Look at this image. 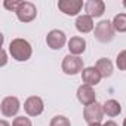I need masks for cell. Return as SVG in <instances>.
Returning a JSON list of instances; mask_svg holds the SVG:
<instances>
[{"mask_svg": "<svg viewBox=\"0 0 126 126\" xmlns=\"http://www.w3.org/2000/svg\"><path fill=\"white\" fill-rule=\"evenodd\" d=\"M67 42V36L64 31H61V30H50L46 36V45L53 49V50H59L65 46Z\"/></svg>", "mask_w": 126, "mask_h": 126, "instance_id": "cell-7", "label": "cell"}, {"mask_svg": "<svg viewBox=\"0 0 126 126\" xmlns=\"http://www.w3.org/2000/svg\"><path fill=\"white\" fill-rule=\"evenodd\" d=\"M85 12L91 18H99L105 12V3L102 0H88L85 3Z\"/></svg>", "mask_w": 126, "mask_h": 126, "instance_id": "cell-11", "label": "cell"}, {"mask_svg": "<svg viewBox=\"0 0 126 126\" xmlns=\"http://www.w3.org/2000/svg\"><path fill=\"white\" fill-rule=\"evenodd\" d=\"M88 126H102L101 123H91V125H88Z\"/></svg>", "mask_w": 126, "mask_h": 126, "instance_id": "cell-25", "label": "cell"}, {"mask_svg": "<svg viewBox=\"0 0 126 126\" xmlns=\"http://www.w3.org/2000/svg\"><path fill=\"white\" fill-rule=\"evenodd\" d=\"M61 68L67 76H76L79 73H82L85 70L83 67V59L80 56H76V55H65L64 59H62V64H61Z\"/></svg>", "mask_w": 126, "mask_h": 126, "instance_id": "cell-2", "label": "cell"}, {"mask_svg": "<svg viewBox=\"0 0 126 126\" xmlns=\"http://www.w3.org/2000/svg\"><path fill=\"white\" fill-rule=\"evenodd\" d=\"M96 70L101 73L102 77H110L113 74V62L108 58H99L95 64Z\"/></svg>", "mask_w": 126, "mask_h": 126, "instance_id": "cell-16", "label": "cell"}, {"mask_svg": "<svg viewBox=\"0 0 126 126\" xmlns=\"http://www.w3.org/2000/svg\"><path fill=\"white\" fill-rule=\"evenodd\" d=\"M21 108V102L16 96H5L0 102V111L5 117H14L18 114Z\"/></svg>", "mask_w": 126, "mask_h": 126, "instance_id": "cell-6", "label": "cell"}, {"mask_svg": "<svg viewBox=\"0 0 126 126\" xmlns=\"http://www.w3.org/2000/svg\"><path fill=\"white\" fill-rule=\"evenodd\" d=\"M123 126H126V117H125V120H123Z\"/></svg>", "mask_w": 126, "mask_h": 126, "instance_id": "cell-26", "label": "cell"}, {"mask_svg": "<svg viewBox=\"0 0 126 126\" xmlns=\"http://www.w3.org/2000/svg\"><path fill=\"white\" fill-rule=\"evenodd\" d=\"M116 65H117L119 70L126 71V50L119 52V55H117V58H116Z\"/></svg>", "mask_w": 126, "mask_h": 126, "instance_id": "cell-20", "label": "cell"}, {"mask_svg": "<svg viewBox=\"0 0 126 126\" xmlns=\"http://www.w3.org/2000/svg\"><path fill=\"white\" fill-rule=\"evenodd\" d=\"M102 108H104V114H107L108 117H116L122 113V105L116 99H107L102 104Z\"/></svg>", "mask_w": 126, "mask_h": 126, "instance_id": "cell-15", "label": "cell"}, {"mask_svg": "<svg viewBox=\"0 0 126 126\" xmlns=\"http://www.w3.org/2000/svg\"><path fill=\"white\" fill-rule=\"evenodd\" d=\"M102 126H117V123H116L114 120H107V122H105Z\"/></svg>", "mask_w": 126, "mask_h": 126, "instance_id": "cell-23", "label": "cell"}, {"mask_svg": "<svg viewBox=\"0 0 126 126\" xmlns=\"http://www.w3.org/2000/svg\"><path fill=\"white\" fill-rule=\"evenodd\" d=\"M77 99L80 104H83L85 107L96 102V95H95V91L92 86H88V85H82L79 86L77 89Z\"/></svg>", "mask_w": 126, "mask_h": 126, "instance_id": "cell-10", "label": "cell"}, {"mask_svg": "<svg viewBox=\"0 0 126 126\" xmlns=\"http://www.w3.org/2000/svg\"><path fill=\"white\" fill-rule=\"evenodd\" d=\"M83 6L85 5H83L82 0H59L58 2V9L68 16L79 15V12L82 11Z\"/></svg>", "mask_w": 126, "mask_h": 126, "instance_id": "cell-9", "label": "cell"}, {"mask_svg": "<svg viewBox=\"0 0 126 126\" xmlns=\"http://www.w3.org/2000/svg\"><path fill=\"white\" fill-rule=\"evenodd\" d=\"M95 24H94V18H91L89 15H79L76 19V30L82 34H88L94 30Z\"/></svg>", "mask_w": 126, "mask_h": 126, "instance_id": "cell-13", "label": "cell"}, {"mask_svg": "<svg viewBox=\"0 0 126 126\" xmlns=\"http://www.w3.org/2000/svg\"><path fill=\"white\" fill-rule=\"evenodd\" d=\"M8 62V55H6V50L2 49V62H0V67H5Z\"/></svg>", "mask_w": 126, "mask_h": 126, "instance_id": "cell-22", "label": "cell"}, {"mask_svg": "<svg viewBox=\"0 0 126 126\" xmlns=\"http://www.w3.org/2000/svg\"><path fill=\"white\" fill-rule=\"evenodd\" d=\"M37 16V8L31 2H22L19 9L16 11V18L21 22H31Z\"/></svg>", "mask_w": 126, "mask_h": 126, "instance_id": "cell-8", "label": "cell"}, {"mask_svg": "<svg viewBox=\"0 0 126 126\" xmlns=\"http://www.w3.org/2000/svg\"><path fill=\"white\" fill-rule=\"evenodd\" d=\"M0 126H11V125H9L6 120H2V122H0Z\"/></svg>", "mask_w": 126, "mask_h": 126, "instance_id": "cell-24", "label": "cell"}, {"mask_svg": "<svg viewBox=\"0 0 126 126\" xmlns=\"http://www.w3.org/2000/svg\"><path fill=\"white\" fill-rule=\"evenodd\" d=\"M113 27L117 33H126V14H117L113 18Z\"/></svg>", "mask_w": 126, "mask_h": 126, "instance_id": "cell-17", "label": "cell"}, {"mask_svg": "<svg viewBox=\"0 0 126 126\" xmlns=\"http://www.w3.org/2000/svg\"><path fill=\"white\" fill-rule=\"evenodd\" d=\"M21 3L22 2H19V0H5V2H3V8L8 9V11H11V12H15L16 14V11L19 9Z\"/></svg>", "mask_w": 126, "mask_h": 126, "instance_id": "cell-19", "label": "cell"}, {"mask_svg": "<svg viewBox=\"0 0 126 126\" xmlns=\"http://www.w3.org/2000/svg\"><path fill=\"white\" fill-rule=\"evenodd\" d=\"M68 50L71 55H76V56H80L85 50H86V40L80 36H74L68 40Z\"/></svg>", "mask_w": 126, "mask_h": 126, "instance_id": "cell-14", "label": "cell"}, {"mask_svg": "<svg viewBox=\"0 0 126 126\" xmlns=\"http://www.w3.org/2000/svg\"><path fill=\"white\" fill-rule=\"evenodd\" d=\"M9 53L15 61L25 62L33 55V47L28 40L25 39H14L9 43Z\"/></svg>", "mask_w": 126, "mask_h": 126, "instance_id": "cell-1", "label": "cell"}, {"mask_svg": "<svg viewBox=\"0 0 126 126\" xmlns=\"http://www.w3.org/2000/svg\"><path fill=\"white\" fill-rule=\"evenodd\" d=\"M102 117H104V108H102V104H99V102H94V104L85 107V110H83V119L88 125L101 123Z\"/></svg>", "mask_w": 126, "mask_h": 126, "instance_id": "cell-4", "label": "cell"}, {"mask_svg": "<svg viewBox=\"0 0 126 126\" xmlns=\"http://www.w3.org/2000/svg\"><path fill=\"white\" fill-rule=\"evenodd\" d=\"M114 27H113V22L108 21V19H102L99 21L96 25H95V39L101 43H110L113 39H114Z\"/></svg>", "mask_w": 126, "mask_h": 126, "instance_id": "cell-3", "label": "cell"}, {"mask_svg": "<svg viewBox=\"0 0 126 126\" xmlns=\"http://www.w3.org/2000/svg\"><path fill=\"white\" fill-rule=\"evenodd\" d=\"M24 111L27 113V116L30 117H37L45 111V102L40 96H28L24 102Z\"/></svg>", "mask_w": 126, "mask_h": 126, "instance_id": "cell-5", "label": "cell"}, {"mask_svg": "<svg viewBox=\"0 0 126 126\" xmlns=\"http://www.w3.org/2000/svg\"><path fill=\"white\" fill-rule=\"evenodd\" d=\"M12 126H33L31 120L25 116H16L12 122Z\"/></svg>", "mask_w": 126, "mask_h": 126, "instance_id": "cell-21", "label": "cell"}, {"mask_svg": "<svg viewBox=\"0 0 126 126\" xmlns=\"http://www.w3.org/2000/svg\"><path fill=\"white\" fill-rule=\"evenodd\" d=\"M49 126H71V123H70V119L65 116H55L52 117Z\"/></svg>", "mask_w": 126, "mask_h": 126, "instance_id": "cell-18", "label": "cell"}, {"mask_svg": "<svg viewBox=\"0 0 126 126\" xmlns=\"http://www.w3.org/2000/svg\"><path fill=\"white\" fill-rule=\"evenodd\" d=\"M102 76L101 73L96 70V67H85V70L82 71V82L83 85H88V86H96L99 82H101Z\"/></svg>", "mask_w": 126, "mask_h": 126, "instance_id": "cell-12", "label": "cell"}, {"mask_svg": "<svg viewBox=\"0 0 126 126\" xmlns=\"http://www.w3.org/2000/svg\"><path fill=\"white\" fill-rule=\"evenodd\" d=\"M123 6H125V8H126V0H123Z\"/></svg>", "mask_w": 126, "mask_h": 126, "instance_id": "cell-27", "label": "cell"}]
</instances>
